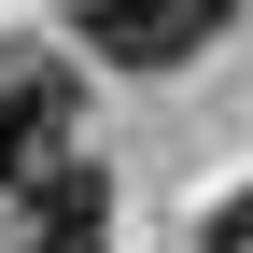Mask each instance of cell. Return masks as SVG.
Returning <instances> with one entry per match:
<instances>
[{"mask_svg":"<svg viewBox=\"0 0 253 253\" xmlns=\"http://www.w3.org/2000/svg\"><path fill=\"white\" fill-rule=\"evenodd\" d=\"M71 126H84V99H71V71L56 56H0V183H42V169H71Z\"/></svg>","mask_w":253,"mask_h":253,"instance_id":"6da1fadb","label":"cell"},{"mask_svg":"<svg viewBox=\"0 0 253 253\" xmlns=\"http://www.w3.org/2000/svg\"><path fill=\"white\" fill-rule=\"evenodd\" d=\"M71 28L113 56V71H183V56L225 28V0H71Z\"/></svg>","mask_w":253,"mask_h":253,"instance_id":"7a4b0ae2","label":"cell"},{"mask_svg":"<svg viewBox=\"0 0 253 253\" xmlns=\"http://www.w3.org/2000/svg\"><path fill=\"white\" fill-rule=\"evenodd\" d=\"M99 239H113V183H99V155H71V169L28 183V253H99Z\"/></svg>","mask_w":253,"mask_h":253,"instance_id":"3957f363","label":"cell"},{"mask_svg":"<svg viewBox=\"0 0 253 253\" xmlns=\"http://www.w3.org/2000/svg\"><path fill=\"white\" fill-rule=\"evenodd\" d=\"M197 253H253V183H239V197H225V211L197 225Z\"/></svg>","mask_w":253,"mask_h":253,"instance_id":"277c9868","label":"cell"}]
</instances>
